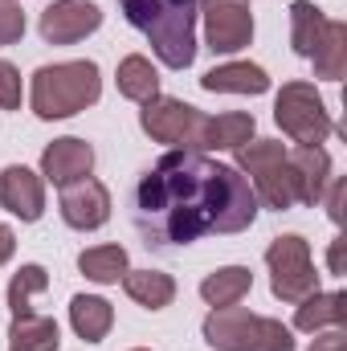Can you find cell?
Instances as JSON below:
<instances>
[{
	"label": "cell",
	"mask_w": 347,
	"mask_h": 351,
	"mask_svg": "<svg viewBox=\"0 0 347 351\" xmlns=\"http://www.w3.org/2000/svg\"><path fill=\"white\" fill-rule=\"evenodd\" d=\"M294 331H331V327H344L347 323V294L344 290H315L307 294L302 302H294Z\"/></svg>",
	"instance_id": "15"
},
{
	"label": "cell",
	"mask_w": 347,
	"mask_h": 351,
	"mask_svg": "<svg viewBox=\"0 0 347 351\" xmlns=\"http://www.w3.org/2000/svg\"><path fill=\"white\" fill-rule=\"evenodd\" d=\"M323 196H327V217L339 225V221H344V180H339V176H331V184H327V192H323Z\"/></svg>",
	"instance_id": "30"
},
{
	"label": "cell",
	"mask_w": 347,
	"mask_h": 351,
	"mask_svg": "<svg viewBox=\"0 0 347 351\" xmlns=\"http://www.w3.org/2000/svg\"><path fill=\"white\" fill-rule=\"evenodd\" d=\"M311 351H347L344 327H331V331H315V343H311Z\"/></svg>",
	"instance_id": "31"
},
{
	"label": "cell",
	"mask_w": 347,
	"mask_h": 351,
	"mask_svg": "<svg viewBox=\"0 0 347 351\" xmlns=\"http://www.w3.org/2000/svg\"><path fill=\"white\" fill-rule=\"evenodd\" d=\"M254 290V274L250 265H221L200 282V298L208 306H237L246 294Z\"/></svg>",
	"instance_id": "21"
},
{
	"label": "cell",
	"mask_w": 347,
	"mask_h": 351,
	"mask_svg": "<svg viewBox=\"0 0 347 351\" xmlns=\"http://www.w3.org/2000/svg\"><path fill=\"white\" fill-rule=\"evenodd\" d=\"M58 213H62V221L70 229L94 233V229H102L110 221V188L102 180H94V176H82V180H74V184L62 188Z\"/></svg>",
	"instance_id": "10"
},
{
	"label": "cell",
	"mask_w": 347,
	"mask_h": 351,
	"mask_svg": "<svg viewBox=\"0 0 347 351\" xmlns=\"http://www.w3.org/2000/svg\"><path fill=\"white\" fill-rule=\"evenodd\" d=\"M62 331L49 315H21L8 323V351H58Z\"/></svg>",
	"instance_id": "22"
},
{
	"label": "cell",
	"mask_w": 347,
	"mask_h": 351,
	"mask_svg": "<svg viewBox=\"0 0 347 351\" xmlns=\"http://www.w3.org/2000/svg\"><path fill=\"white\" fill-rule=\"evenodd\" d=\"M290 180H294V204H319L327 184H331V156L315 143H298L294 152H286Z\"/></svg>",
	"instance_id": "13"
},
{
	"label": "cell",
	"mask_w": 347,
	"mask_h": 351,
	"mask_svg": "<svg viewBox=\"0 0 347 351\" xmlns=\"http://www.w3.org/2000/svg\"><path fill=\"white\" fill-rule=\"evenodd\" d=\"M12 254H16V233H12V225L0 221V265L12 262Z\"/></svg>",
	"instance_id": "32"
},
{
	"label": "cell",
	"mask_w": 347,
	"mask_h": 351,
	"mask_svg": "<svg viewBox=\"0 0 347 351\" xmlns=\"http://www.w3.org/2000/svg\"><path fill=\"white\" fill-rule=\"evenodd\" d=\"M204 16V45L221 58L250 49L254 41V8L250 0H200Z\"/></svg>",
	"instance_id": "8"
},
{
	"label": "cell",
	"mask_w": 347,
	"mask_h": 351,
	"mask_svg": "<svg viewBox=\"0 0 347 351\" xmlns=\"http://www.w3.org/2000/svg\"><path fill=\"white\" fill-rule=\"evenodd\" d=\"M254 351H294V331H290L282 319H270V315H261Z\"/></svg>",
	"instance_id": "27"
},
{
	"label": "cell",
	"mask_w": 347,
	"mask_h": 351,
	"mask_svg": "<svg viewBox=\"0 0 347 351\" xmlns=\"http://www.w3.org/2000/svg\"><path fill=\"white\" fill-rule=\"evenodd\" d=\"M258 221V196L233 164L200 152H168L135 184V229L147 245H192L208 233H246Z\"/></svg>",
	"instance_id": "1"
},
{
	"label": "cell",
	"mask_w": 347,
	"mask_h": 351,
	"mask_svg": "<svg viewBox=\"0 0 347 351\" xmlns=\"http://www.w3.org/2000/svg\"><path fill=\"white\" fill-rule=\"evenodd\" d=\"M258 135V119L250 110H225V114H208L204 135H200V152H237Z\"/></svg>",
	"instance_id": "16"
},
{
	"label": "cell",
	"mask_w": 347,
	"mask_h": 351,
	"mask_svg": "<svg viewBox=\"0 0 347 351\" xmlns=\"http://www.w3.org/2000/svg\"><path fill=\"white\" fill-rule=\"evenodd\" d=\"M311 62H315V78H323V82H339L347 74V25L344 21L327 25V37L311 53Z\"/></svg>",
	"instance_id": "25"
},
{
	"label": "cell",
	"mask_w": 347,
	"mask_h": 351,
	"mask_svg": "<svg viewBox=\"0 0 347 351\" xmlns=\"http://www.w3.org/2000/svg\"><path fill=\"white\" fill-rule=\"evenodd\" d=\"M123 290H127V298L135 306L164 311V306H172V298H176V278L164 274V269H127L123 274Z\"/></svg>",
	"instance_id": "18"
},
{
	"label": "cell",
	"mask_w": 347,
	"mask_h": 351,
	"mask_svg": "<svg viewBox=\"0 0 347 351\" xmlns=\"http://www.w3.org/2000/svg\"><path fill=\"white\" fill-rule=\"evenodd\" d=\"M102 98V70L98 62H58V66H41L29 82V106L41 123L53 119H74L78 110H86Z\"/></svg>",
	"instance_id": "3"
},
{
	"label": "cell",
	"mask_w": 347,
	"mask_h": 351,
	"mask_svg": "<svg viewBox=\"0 0 347 351\" xmlns=\"http://www.w3.org/2000/svg\"><path fill=\"white\" fill-rule=\"evenodd\" d=\"M45 290H49V274H45V265H37V262L21 265V269L12 274V282H8V311H12V319L33 315V298L45 294Z\"/></svg>",
	"instance_id": "26"
},
{
	"label": "cell",
	"mask_w": 347,
	"mask_h": 351,
	"mask_svg": "<svg viewBox=\"0 0 347 351\" xmlns=\"http://www.w3.org/2000/svg\"><path fill=\"white\" fill-rule=\"evenodd\" d=\"M21 94H25L21 70L0 58V110H21Z\"/></svg>",
	"instance_id": "28"
},
{
	"label": "cell",
	"mask_w": 347,
	"mask_h": 351,
	"mask_svg": "<svg viewBox=\"0 0 347 351\" xmlns=\"http://www.w3.org/2000/svg\"><path fill=\"white\" fill-rule=\"evenodd\" d=\"M102 25V8L94 0H53L41 8L37 33L45 45H78L90 33H98Z\"/></svg>",
	"instance_id": "9"
},
{
	"label": "cell",
	"mask_w": 347,
	"mask_h": 351,
	"mask_svg": "<svg viewBox=\"0 0 347 351\" xmlns=\"http://www.w3.org/2000/svg\"><path fill=\"white\" fill-rule=\"evenodd\" d=\"M274 123L294 143H315V147H323V139L335 131L323 94L311 82H286V86L278 90V98H274Z\"/></svg>",
	"instance_id": "6"
},
{
	"label": "cell",
	"mask_w": 347,
	"mask_h": 351,
	"mask_svg": "<svg viewBox=\"0 0 347 351\" xmlns=\"http://www.w3.org/2000/svg\"><path fill=\"white\" fill-rule=\"evenodd\" d=\"M25 37V12L16 0H0V45H16Z\"/></svg>",
	"instance_id": "29"
},
{
	"label": "cell",
	"mask_w": 347,
	"mask_h": 351,
	"mask_svg": "<svg viewBox=\"0 0 347 351\" xmlns=\"http://www.w3.org/2000/svg\"><path fill=\"white\" fill-rule=\"evenodd\" d=\"M94 172V147L78 135H66V139H53L45 152H41V180L66 188L74 180Z\"/></svg>",
	"instance_id": "14"
},
{
	"label": "cell",
	"mask_w": 347,
	"mask_h": 351,
	"mask_svg": "<svg viewBox=\"0 0 347 351\" xmlns=\"http://www.w3.org/2000/svg\"><path fill=\"white\" fill-rule=\"evenodd\" d=\"M331 274H344V237L331 241Z\"/></svg>",
	"instance_id": "33"
},
{
	"label": "cell",
	"mask_w": 347,
	"mask_h": 351,
	"mask_svg": "<svg viewBox=\"0 0 347 351\" xmlns=\"http://www.w3.org/2000/svg\"><path fill=\"white\" fill-rule=\"evenodd\" d=\"M200 90H208V94H265L270 74L258 62H225L200 78Z\"/></svg>",
	"instance_id": "17"
},
{
	"label": "cell",
	"mask_w": 347,
	"mask_h": 351,
	"mask_svg": "<svg viewBox=\"0 0 347 351\" xmlns=\"http://www.w3.org/2000/svg\"><path fill=\"white\" fill-rule=\"evenodd\" d=\"M327 25H331V16L323 8H315L311 0H294L290 4V45H294V53L298 58H311L323 45Z\"/></svg>",
	"instance_id": "20"
},
{
	"label": "cell",
	"mask_w": 347,
	"mask_h": 351,
	"mask_svg": "<svg viewBox=\"0 0 347 351\" xmlns=\"http://www.w3.org/2000/svg\"><path fill=\"white\" fill-rule=\"evenodd\" d=\"M0 208L12 213L25 225L41 221V213H45V180H41V172H33L25 164H8L0 172Z\"/></svg>",
	"instance_id": "11"
},
{
	"label": "cell",
	"mask_w": 347,
	"mask_h": 351,
	"mask_svg": "<svg viewBox=\"0 0 347 351\" xmlns=\"http://www.w3.org/2000/svg\"><path fill=\"white\" fill-rule=\"evenodd\" d=\"M265 265H270V290L278 302H302L307 294L319 290V269L311 258V241L298 233H282L270 241L265 250Z\"/></svg>",
	"instance_id": "5"
},
{
	"label": "cell",
	"mask_w": 347,
	"mask_h": 351,
	"mask_svg": "<svg viewBox=\"0 0 347 351\" xmlns=\"http://www.w3.org/2000/svg\"><path fill=\"white\" fill-rule=\"evenodd\" d=\"M204 123H208L204 110H196V106L184 102V98H164V94H156V98L143 102V110H139L143 135H152L156 143H164V147H172V152H200Z\"/></svg>",
	"instance_id": "7"
},
{
	"label": "cell",
	"mask_w": 347,
	"mask_h": 351,
	"mask_svg": "<svg viewBox=\"0 0 347 351\" xmlns=\"http://www.w3.org/2000/svg\"><path fill=\"white\" fill-rule=\"evenodd\" d=\"M261 315L246 311V306H213L204 315V343L213 351H254Z\"/></svg>",
	"instance_id": "12"
},
{
	"label": "cell",
	"mask_w": 347,
	"mask_h": 351,
	"mask_svg": "<svg viewBox=\"0 0 347 351\" xmlns=\"http://www.w3.org/2000/svg\"><path fill=\"white\" fill-rule=\"evenodd\" d=\"M131 29L147 37L168 70H188L196 62V16L200 0H119Z\"/></svg>",
	"instance_id": "2"
},
{
	"label": "cell",
	"mask_w": 347,
	"mask_h": 351,
	"mask_svg": "<svg viewBox=\"0 0 347 351\" xmlns=\"http://www.w3.org/2000/svg\"><path fill=\"white\" fill-rule=\"evenodd\" d=\"M78 269L86 274L90 282H98V286H119L123 274L131 269V262H127L123 245H90V250L78 254Z\"/></svg>",
	"instance_id": "24"
},
{
	"label": "cell",
	"mask_w": 347,
	"mask_h": 351,
	"mask_svg": "<svg viewBox=\"0 0 347 351\" xmlns=\"http://www.w3.org/2000/svg\"><path fill=\"white\" fill-rule=\"evenodd\" d=\"M115 82H119V94H123V98H131V102H139V106L160 94V74H156V66H152L143 53H127V58L119 62Z\"/></svg>",
	"instance_id": "23"
},
{
	"label": "cell",
	"mask_w": 347,
	"mask_h": 351,
	"mask_svg": "<svg viewBox=\"0 0 347 351\" xmlns=\"http://www.w3.org/2000/svg\"><path fill=\"white\" fill-rule=\"evenodd\" d=\"M70 327L78 339L86 343H102L115 327V306L98 294H74L70 298Z\"/></svg>",
	"instance_id": "19"
},
{
	"label": "cell",
	"mask_w": 347,
	"mask_h": 351,
	"mask_svg": "<svg viewBox=\"0 0 347 351\" xmlns=\"http://www.w3.org/2000/svg\"><path fill=\"white\" fill-rule=\"evenodd\" d=\"M135 351H152V348H135Z\"/></svg>",
	"instance_id": "34"
},
{
	"label": "cell",
	"mask_w": 347,
	"mask_h": 351,
	"mask_svg": "<svg viewBox=\"0 0 347 351\" xmlns=\"http://www.w3.org/2000/svg\"><path fill=\"white\" fill-rule=\"evenodd\" d=\"M233 156H237L233 168L250 180L258 204L274 208V213H286L294 204V180H290V164H286V143H278V139H250Z\"/></svg>",
	"instance_id": "4"
}]
</instances>
